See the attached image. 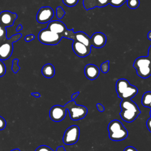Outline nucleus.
I'll return each mask as SVG.
<instances>
[{
    "label": "nucleus",
    "instance_id": "nucleus-1",
    "mask_svg": "<svg viewBox=\"0 0 151 151\" xmlns=\"http://www.w3.org/2000/svg\"><path fill=\"white\" fill-rule=\"evenodd\" d=\"M120 106L122 111L119 114L122 120L127 123L133 122L141 113L137 105L132 99L122 100Z\"/></svg>",
    "mask_w": 151,
    "mask_h": 151
},
{
    "label": "nucleus",
    "instance_id": "nucleus-2",
    "mask_svg": "<svg viewBox=\"0 0 151 151\" xmlns=\"http://www.w3.org/2000/svg\"><path fill=\"white\" fill-rule=\"evenodd\" d=\"M116 90L118 97L122 100L132 99L138 93L137 88L124 78L119 79L116 81Z\"/></svg>",
    "mask_w": 151,
    "mask_h": 151
},
{
    "label": "nucleus",
    "instance_id": "nucleus-3",
    "mask_svg": "<svg viewBox=\"0 0 151 151\" xmlns=\"http://www.w3.org/2000/svg\"><path fill=\"white\" fill-rule=\"evenodd\" d=\"M109 138L113 141H121L128 136V131L118 120H111L108 125Z\"/></svg>",
    "mask_w": 151,
    "mask_h": 151
},
{
    "label": "nucleus",
    "instance_id": "nucleus-4",
    "mask_svg": "<svg viewBox=\"0 0 151 151\" xmlns=\"http://www.w3.org/2000/svg\"><path fill=\"white\" fill-rule=\"evenodd\" d=\"M133 67L136 70L137 74L142 78H147L151 76V58L148 56L137 58Z\"/></svg>",
    "mask_w": 151,
    "mask_h": 151
},
{
    "label": "nucleus",
    "instance_id": "nucleus-5",
    "mask_svg": "<svg viewBox=\"0 0 151 151\" xmlns=\"http://www.w3.org/2000/svg\"><path fill=\"white\" fill-rule=\"evenodd\" d=\"M47 28L51 31L61 35L63 38H68L74 40L75 32L73 29H68L67 28L65 24L61 21L55 20L49 22Z\"/></svg>",
    "mask_w": 151,
    "mask_h": 151
},
{
    "label": "nucleus",
    "instance_id": "nucleus-6",
    "mask_svg": "<svg viewBox=\"0 0 151 151\" xmlns=\"http://www.w3.org/2000/svg\"><path fill=\"white\" fill-rule=\"evenodd\" d=\"M21 37V34H17L0 43V60H6L11 56L13 52V43L19 40Z\"/></svg>",
    "mask_w": 151,
    "mask_h": 151
},
{
    "label": "nucleus",
    "instance_id": "nucleus-7",
    "mask_svg": "<svg viewBox=\"0 0 151 151\" xmlns=\"http://www.w3.org/2000/svg\"><path fill=\"white\" fill-rule=\"evenodd\" d=\"M67 110H68L70 119L74 121L83 119L87 114L88 110L86 107L82 105H77L74 100H71L65 104Z\"/></svg>",
    "mask_w": 151,
    "mask_h": 151
},
{
    "label": "nucleus",
    "instance_id": "nucleus-8",
    "mask_svg": "<svg viewBox=\"0 0 151 151\" xmlns=\"http://www.w3.org/2000/svg\"><path fill=\"white\" fill-rule=\"evenodd\" d=\"M62 38L63 37L61 35L51 31L47 28L41 29L38 35V39L40 42L45 45H57Z\"/></svg>",
    "mask_w": 151,
    "mask_h": 151
},
{
    "label": "nucleus",
    "instance_id": "nucleus-9",
    "mask_svg": "<svg viewBox=\"0 0 151 151\" xmlns=\"http://www.w3.org/2000/svg\"><path fill=\"white\" fill-rule=\"evenodd\" d=\"M79 137V127L73 125L65 130L63 137V142L66 145H73L78 140Z\"/></svg>",
    "mask_w": 151,
    "mask_h": 151
},
{
    "label": "nucleus",
    "instance_id": "nucleus-10",
    "mask_svg": "<svg viewBox=\"0 0 151 151\" xmlns=\"http://www.w3.org/2000/svg\"><path fill=\"white\" fill-rule=\"evenodd\" d=\"M67 113L66 106L55 105L52 106L49 111V116L51 120L55 122L62 121L65 117Z\"/></svg>",
    "mask_w": 151,
    "mask_h": 151
},
{
    "label": "nucleus",
    "instance_id": "nucleus-11",
    "mask_svg": "<svg viewBox=\"0 0 151 151\" xmlns=\"http://www.w3.org/2000/svg\"><path fill=\"white\" fill-rule=\"evenodd\" d=\"M54 11L50 6H42L38 10L36 19L41 24H45L51 21L54 16Z\"/></svg>",
    "mask_w": 151,
    "mask_h": 151
},
{
    "label": "nucleus",
    "instance_id": "nucleus-12",
    "mask_svg": "<svg viewBox=\"0 0 151 151\" xmlns=\"http://www.w3.org/2000/svg\"><path fill=\"white\" fill-rule=\"evenodd\" d=\"M18 15L15 12L9 11H3L0 12V25L5 27H9L13 25L14 21Z\"/></svg>",
    "mask_w": 151,
    "mask_h": 151
},
{
    "label": "nucleus",
    "instance_id": "nucleus-13",
    "mask_svg": "<svg viewBox=\"0 0 151 151\" xmlns=\"http://www.w3.org/2000/svg\"><path fill=\"white\" fill-rule=\"evenodd\" d=\"M72 48L74 53L80 57H85L91 52V47H88L75 40H73Z\"/></svg>",
    "mask_w": 151,
    "mask_h": 151
},
{
    "label": "nucleus",
    "instance_id": "nucleus-14",
    "mask_svg": "<svg viewBox=\"0 0 151 151\" xmlns=\"http://www.w3.org/2000/svg\"><path fill=\"white\" fill-rule=\"evenodd\" d=\"M107 41V38L104 34L101 32L94 33L90 37V42L91 46L96 48L103 47Z\"/></svg>",
    "mask_w": 151,
    "mask_h": 151
},
{
    "label": "nucleus",
    "instance_id": "nucleus-15",
    "mask_svg": "<svg viewBox=\"0 0 151 151\" xmlns=\"http://www.w3.org/2000/svg\"><path fill=\"white\" fill-rule=\"evenodd\" d=\"M84 74L88 80H94L99 76L100 69L94 64H88L85 66Z\"/></svg>",
    "mask_w": 151,
    "mask_h": 151
},
{
    "label": "nucleus",
    "instance_id": "nucleus-16",
    "mask_svg": "<svg viewBox=\"0 0 151 151\" xmlns=\"http://www.w3.org/2000/svg\"><path fill=\"white\" fill-rule=\"evenodd\" d=\"M74 40L83 43V44H84L85 45L88 47H91V42H90V37L87 34H86L83 31H78V32H75Z\"/></svg>",
    "mask_w": 151,
    "mask_h": 151
},
{
    "label": "nucleus",
    "instance_id": "nucleus-17",
    "mask_svg": "<svg viewBox=\"0 0 151 151\" xmlns=\"http://www.w3.org/2000/svg\"><path fill=\"white\" fill-rule=\"evenodd\" d=\"M41 73L45 78H51L55 75V68L52 64L47 63L42 67Z\"/></svg>",
    "mask_w": 151,
    "mask_h": 151
},
{
    "label": "nucleus",
    "instance_id": "nucleus-18",
    "mask_svg": "<svg viewBox=\"0 0 151 151\" xmlns=\"http://www.w3.org/2000/svg\"><path fill=\"white\" fill-rule=\"evenodd\" d=\"M142 104L146 107H149L151 105V91H146L143 94Z\"/></svg>",
    "mask_w": 151,
    "mask_h": 151
},
{
    "label": "nucleus",
    "instance_id": "nucleus-19",
    "mask_svg": "<svg viewBox=\"0 0 151 151\" xmlns=\"http://www.w3.org/2000/svg\"><path fill=\"white\" fill-rule=\"evenodd\" d=\"M35 151H54V150H52V149H51V147H50L48 146L41 145V146H38L35 149ZM55 151H65V149L64 146H60L57 148V150Z\"/></svg>",
    "mask_w": 151,
    "mask_h": 151
},
{
    "label": "nucleus",
    "instance_id": "nucleus-20",
    "mask_svg": "<svg viewBox=\"0 0 151 151\" xmlns=\"http://www.w3.org/2000/svg\"><path fill=\"white\" fill-rule=\"evenodd\" d=\"M83 5H84V7L87 11L90 9H93L95 7H97L95 0H84Z\"/></svg>",
    "mask_w": 151,
    "mask_h": 151
},
{
    "label": "nucleus",
    "instance_id": "nucleus-21",
    "mask_svg": "<svg viewBox=\"0 0 151 151\" xmlns=\"http://www.w3.org/2000/svg\"><path fill=\"white\" fill-rule=\"evenodd\" d=\"M6 34V28L0 25V43L8 39Z\"/></svg>",
    "mask_w": 151,
    "mask_h": 151
},
{
    "label": "nucleus",
    "instance_id": "nucleus-22",
    "mask_svg": "<svg viewBox=\"0 0 151 151\" xmlns=\"http://www.w3.org/2000/svg\"><path fill=\"white\" fill-rule=\"evenodd\" d=\"M127 6L130 9H136L140 5L139 0H127Z\"/></svg>",
    "mask_w": 151,
    "mask_h": 151
},
{
    "label": "nucleus",
    "instance_id": "nucleus-23",
    "mask_svg": "<svg viewBox=\"0 0 151 151\" xmlns=\"http://www.w3.org/2000/svg\"><path fill=\"white\" fill-rule=\"evenodd\" d=\"M18 62H19V60L17 58L14 59L12 60V64L11 69L14 73H17L21 69V67L18 65Z\"/></svg>",
    "mask_w": 151,
    "mask_h": 151
},
{
    "label": "nucleus",
    "instance_id": "nucleus-24",
    "mask_svg": "<svg viewBox=\"0 0 151 151\" xmlns=\"http://www.w3.org/2000/svg\"><path fill=\"white\" fill-rule=\"evenodd\" d=\"M127 0H110L109 4L114 7H119L123 5Z\"/></svg>",
    "mask_w": 151,
    "mask_h": 151
},
{
    "label": "nucleus",
    "instance_id": "nucleus-25",
    "mask_svg": "<svg viewBox=\"0 0 151 151\" xmlns=\"http://www.w3.org/2000/svg\"><path fill=\"white\" fill-rule=\"evenodd\" d=\"M65 14V12L63 9V8L61 6H57L56 8V15L58 19H61L64 15Z\"/></svg>",
    "mask_w": 151,
    "mask_h": 151
},
{
    "label": "nucleus",
    "instance_id": "nucleus-26",
    "mask_svg": "<svg viewBox=\"0 0 151 151\" xmlns=\"http://www.w3.org/2000/svg\"><path fill=\"white\" fill-rule=\"evenodd\" d=\"M100 70L103 73H107L109 70V61L107 60L103 63L100 65Z\"/></svg>",
    "mask_w": 151,
    "mask_h": 151
},
{
    "label": "nucleus",
    "instance_id": "nucleus-27",
    "mask_svg": "<svg viewBox=\"0 0 151 151\" xmlns=\"http://www.w3.org/2000/svg\"><path fill=\"white\" fill-rule=\"evenodd\" d=\"M97 7H104L109 4L110 0H95Z\"/></svg>",
    "mask_w": 151,
    "mask_h": 151
},
{
    "label": "nucleus",
    "instance_id": "nucleus-28",
    "mask_svg": "<svg viewBox=\"0 0 151 151\" xmlns=\"http://www.w3.org/2000/svg\"><path fill=\"white\" fill-rule=\"evenodd\" d=\"M63 4L69 7H73L76 6L79 0H62Z\"/></svg>",
    "mask_w": 151,
    "mask_h": 151
},
{
    "label": "nucleus",
    "instance_id": "nucleus-29",
    "mask_svg": "<svg viewBox=\"0 0 151 151\" xmlns=\"http://www.w3.org/2000/svg\"><path fill=\"white\" fill-rule=\"evenodd\" d=\"M6 73V66L2 60H0V77L4 76Z\"/></svg>",
    "mask_w": 151,
    "mask_h": 151
},
{
    "label": "nucleus",
    "instance_id": "nucleus-30",
    "mask_svg": "<svg viewBox=\"0 0 151 151\" xmlns=\"http://www.w3.org/2000/svg\"><path fill=\"white\" fill-rule=\"evenodd\" d=\"M6 125V120L4 117L0 116V130H4Z\"/></svg>",
    "mask_w": 151,
    "mask_h": 151
},
{
    "label": "nucleus",
    "instance_id": "nucleus-31",
    "mask_svg": "<svg viewBox=\"0 0 151 151\" xmlns=\"http://www.w3.org/2000/svg\"><path fill=\"white\" fill-rule=\"evenodd\" d=\"M35 39V35L34 34H29V35H27L25 37L24 40L26 42H29Z\"/></svg>",
    "mask_w": 151,
    "mask_h": 151
},
{
    "label": "nucleus",
    "instance_id": "nucleus-32",
    "mask_svg": "<svg viewBox=\"0 0 151 151\" xmlns=\"http://www.w3.org/2000/svg\"><path fill=\"white\" fill-rule=\"evenodd\" d=\"M96 107L100 112H103L104 111V107L103 106V104L100 103H97L96 104Z\"/></svg>",
    "mask_w": 151,
    "mask_h": 151
},
{
    "label": "nucleus",
    "instance_id": "nucleus-33",
    "mask_svg": "<svg viewBox=\"0 0 151 151\" xmlns=\"http://www.w3.org/2000/svg\"><path fill=\"white\" fill-rule=\"evenodd\" d=\"M146 126L150 132H151V117L147 119L146 122Z\"/></svg>",
    "mask_w": 151,
    "mask_h": 151
},
{
    "label": "nucleus",
    "instance_id": "nucleus-34",
    "mask_svg": "<svg viewBox=\"0 0 151 151\" xmlns=\"http://www.w3.org/2000/svg\"><path fill=\"white\" fill-rule=\"evenodd\" d=\"M123 151H137L136 148L133 146H127L126 147Z\"/></svg>",
    "mask_w": 151,
    "mask_h": 151
},
{
    "label": "nucleus",
    "instance_id": "nucleus-35",
    "mask_svg": "<svg viewBox=\"0 0 151 151\" xmlns=\"http://www.w3.org/2000/svg\"><path fill=\"white\" fill-rule=\"evenodd\" d=\"M31 95L34 96L35 98H40L41 97V94L40 93L38 92H35V93H31Z\"/></svg>",
    "mask_w": 151,
    "mask_h": 151
},
{
    "label": "nucleus",
    "instance_id": "nucleus-36",
    "mask_svg": "<svg viewBox=\"0 0 151 151\" xmlns=\"http://www.w3.org/2000/svg\"><path fill=\"white\" fill-rule=\"evenodd\" d=\"M79 94H80V92H79V91L76 92V93H73V94L71 95V99H72L73 100H74L75 99H76L77 97H78V96L79 95Z\"/></svg>",
    "mask_w": 151,
    "mask_h": 151
},
{
    "label": "nucleus",
    "instance_id": "nucleus-37",
    "mask_svg": "<svg viewBox=\"0 0 151 151\" xmlns=\"http://www.w3.org/2000/svg\"><path fill=\"white\" fill-rule=\"evenodd\" d=\"M22 28H23L22 25L21 24H19V25L17 26V28H16V31H19L22 30Z\"/></svg>",
    "mask_w": 151,
    "mask_h": 151
},
{
    "label": "nucleus",
    "instance_id": "nucleus-38",
    "mask_svg": "<svg viewBox=\"0 0 151 151\" xmlns=\"http://www.w3.org/2000/svg\"><path fill=\"white\" fill-rule=\"evenodd\" d=\"M147 56H148V57H149L151 58V45H150V47H149V49H148Z\"/></svg>",
    "mask_w": 151,
    "mask_h": 151
},
{
    "label": "nucleus",
    "instance_id": "nucleus-39",
    "mask_svg": "<svg viewBox=\"0 0 151 151\" xmlns=\"http://www.w3.org/2000/svg\"><path fill=\"white\" fill-rule=\"evenodd\" d=\"M147 38L151 41V31H150L148 33H147Z\"/></svg>",
    "mask_w": 151,
    "mask_h": 151
},
{
    "label": "nucleus",
    "instance_id": "nucleus-40",
    "mask_svg": "<svg viewBox=\"0 0 151 151\" xmlns=\"http://www.w3.org/2000/svg\"><path fill=\"white\" fill-rule=\"evenodd\" d=\"M11 151H21V150L19 149H14L11 150Z\"/></svg>",
    "mask_w": 151,
    "mask_h": 151
},
{
    "label": "nucleus",
    "instance_id": "nucleus-41",
    "mask_svg": "<svg viewBox=\"0 0 151 151\" xmlns=\"http://www.w3.org/2000/svg\"><path fill=\"white\" fill-rule=\"evenodd\" d=\"M150 117H151V108H150Z\"/></svg>",
    "mask_w": 151,
    "mask_h": 151
}]
</instances>
